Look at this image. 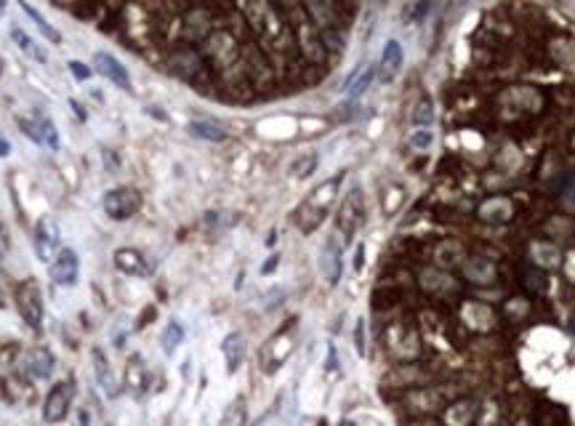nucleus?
Returning a JSON list of instances; mask_svg holds the SVG:
<instances>
[{"label":"nucleus","mask_w":575,"mask_h":426,"mask_svg":"<svg viewBox=\"0 0 575 426\" xmlns=\"http://www.w3.org/2000/svg\"><path fill=\"white\" fill-rule=\"evenodd\" d=\"M19 9L24 11V14H27V16H30L32 21H35V27H38V30H41V35H43V38H46V41H51V43H61V32H59V30H53V27H51V24H48V19H46V16H43L41 11H38V9H32L30 3H19Z\"/></svg>","instance_id":"nucleus-23"},{"label":"nucleus","mask_w":575,"mask_h":426,"mask_svg":"<svg viewBox=\"0 0 575 426\" xmlns=\"http://www.w3.org/2000/svg\"><path fill=\"white\" fill-rule=\"evenodd\" d=\"M274 264H277V256H274L272 261H266V264H264V272H269V269H274Z\"/></svg>","instance_id":"nucleus-43"},{"label":"nucleus","mask_w":575,"mask_h":426,"mask_svg":"<svg viewBox=\"0 0 575 426\" xmlns=\"http://www.w3.org/2000/svg\"><path fill=\"white\" fill-rule=\"evenodd\" d=\"M123 384H125V389H128L133 397L144 395V389H147V368H144L139 355L128 357V363L123 368Z\"/></svg>","instance_id":"nucleus-11"},{"label":"nucleus","mask_w":575,"mask_h":426,"mask_svg":"<svg viewBox=\"0 0 575 426\" xmlns=\"http://www.w3.org/2000/svg\"><path fill=\"white\" fill-rule=\"evenodd\" d=\"M429 3H410V6H405L403 9V16H405V21H410V24H415V21H421L429 14Z\"/></svg>","instance_id":"nucleus-34"},{"label":"nucleus","mask_w":575,"mask_h":426,"mask_svg":"<svg viewBox=\"0 0 575 426\" xmlns=\"http://www.w3.org/2000/svg\"><path fill=\"white\" fill-rule=\"evenodd\" d=\"M363 224H365V197L360 184H352V189L343 194L338 213H336V229L343 237V243H349Z\"/></svg>","instance_id":"nucleus-3"},{"label":"nucleus","mask_w":575,"mask_h":426,"mask_svg":"<svg viewBox=\"0 0 575 426\" xmlns=\"http://www.w3.org/2000/svg\"><path fill=\"white\" fill-rule=\"evenodd\" d=\"M533 259L541 266H556L559 261V251L551 243H535L533 245Z\"/></svg>","instance_id":"nucleus-29"},{"label":"nucleus","mask_w":575,"mask_h":426,"mask_svg":"<svg viewBox=\"0 0 575 426\" xmlns=\"http://www.w3.org/2000/svg\"><path fill=\"white\" fill-rule=\"evenodd\" d=\"M565 272H567V277H570V280L575 283V251H573V254H567V259H565Z\"/></svg>","instance_id":"nucleus-39"},{"label":"nucleus","mask_w":575,"mask_h":426,"mask_svg":"<svg viewBox=\"0 0 575 426\" xmlns=\"http://www.w3.org/2000/svg\"><path fill=\"white\" fill-rule=\"evenodd\" d=\"M41 133H43V144H48V147H59V136H56V131H53V123L46 120V118H41Z\"/></svg>","instance_id":"nucleus-36"},{"label":"nucleus","mask_w":575,"mask_h":426,"mask_svg":"<svg viewBox=\"0 0 575 426\" xmlns=\"http://www.w3.org/2000/svg\"><path fill=\"white\" fill-rule=\"evenodd\" d=\"M314 168H317V155H301V157H296V160L291 162V173L296 179L312 176Z\"/></svg>","instance_id":"nucleus-31"},{"label":"nucleus","mask_w":575,"mask_h":426,"mask_svg":"<svg viewBox=\"0 0 575 426\" xmlns=\"http://www.w3.org/2000/svg\"><path fill=\"white\" fill-rule=\"evenodd\" d=\"M78 426H88V410H81V413H78Z\"/></svg>","instance_id":"nucleus-41"},{"label":"nucleus","mask_w":575,"mask_h":426,"mask_svg":"<svg viewBox=\"0 0 575 426\" xmlns=\"http://www.w3.org/2000/svg\"><path fill=\"white\" fill-rule=\"evenodd\" d=\"M341 179L343 176L338 173V176H333V179L323 182L301 205H299V208H296V213H293V224L301 229V234H312L314 229L325 222V216H328V211H331V205H333V200H336V194H338V184H341Z\"/></svg>","instance_id":"nucleus-2"},{"label":"nucleus","mask_w":575,"mask_h":426,"mask_svg":"<svg viewBox=\"0 0 575 426\" xmlns=\"http://www.w3.org/2000/svg\"><path fill=\"white\" fill-rule=\"evenodd\" d=\"M421 285H424L429 293H437V296L447 293V291H455L453 280H450L447 274L437 272V269H426V272H421Z\"/></svg>","instance_id":"nucleus-22"},{"label":"nucleus","mask_w":575,"mask_h":426,"mask_svg":"<svg viewBox=\"0 0 575 426\" xmlns=\"http://www.w3.org/2000/svg\"><path fill=\"white\" fill-rule=\"evenodd\" d=\"M19 128L24 131V136H30L35 144H43V133H41V123L38 120H27V118H16Z\"/></svg>","instance_id":"nucleus-35"},{"label":"nucleus","mask_w":575,"mask_h":426,"mask_svg":"<svg viewBox=\"0 0 575 426\" xmlns=\"http://www.w3.org/2000/svg\"><path fill=\"white\" fill-rule=\"evenodd\" d=\"M35 251H38V259L51 264V259H56L59 254V227L51 216H43L38 227H35Z\"/></svg>","instance_id":"nucleus-7"},{"label":"nucleus","mask_w":575,"mask_h":426,"mask_svg":"<svg viewBox=\"0 0 575 426\" xmlns=\"http://www.w3.org/2000/svg\"><path fill=\"white\" fill-rule=\"evenodd\" d=\"M70 72L75 75V80H88V78H91V67L83 64V61H78V59L70 61Z\"/></svg>","instance_id":"nucleus-37"},{"label":"nucleus","mask_w":575,"mask_h":426,"mask_svg":"<svg viewBox=\"0 0 575 426\" xmlns=\"http://www.w3.org/2000/svg\"><path fill=\"white\" fill-rule=\"evenodd\" d=\"M291 352H293V344L288 341V338H272V341L266 344V349H264L261 370L272 375L274 370H277V368H280L285 360H288V355H291Z\"/></svg>","instance_id":"nucleus-14"},{"label":"nucleus","mask_w":575,"mask_h":426,"mask_svg":"<svg viewBox=\"0 0 575 426\" xmlns=\"http://www.w3.org/2000/svg\"><path fill=\"white\" fill-rule=\"evenodd\" d=\"M458 256H461V248H458V245H440V248H437V261L442 266L458 264Z\"/></svg>","instance_id":"nucleus-33"},{"label":"nucleus","mask_w":575,"mask_h":426,"mask_svg":"<svg viewBox=\"0 0 575 426\" xmlns=\"http://www.w3.org/2000/svg\"><path fill=\"white\" fill-rule=\"evenodd\" d=\"M403 70V46L397 41H386L381 51V64H378V78L383 83H392Z\"/></svg>","instance_id":"nucleus-10"},{"label":"nucleus","mask_w":575,"mask_h":426,"mask_svg":"<svg viewBox=\"0 0 575 426\" xmlns=\"http://www.w3.org/2000/svg\"><path fill=\"white\" fill-rule=\"evenodd\" d=\"M410 147L418 150V152H429V150L434 147L432 128H415V131L410 133Z\"/></svg>","instance_id":"nucleus-32"},{"label":"nucleus","mask_w":575,"mask_h":426,"mask_svg":"<svg viewBox=\"0 0 575 426\" xmlns=\"http://www.w3.org/2000/svg\"><path fill=\"white\" fill-rule=\"evenodd\" d=\"M78 395V386H75V378H64L59 384L53 386L46 397V405H43V418L46 424H61L64 418L70 416L72 400Z\"/></svg>","instance_id":"nucleus-6"},{"label":"nucleus","mask_w":575,"mask_h":426,"mask_svg":"<svg viewBox=\"0 0 575 426\" xmlns=\"http://www.w3.org/2000/svg\"><path fill=\"white\" fill-rule=\"evenodd\" d=\"M115 266H118L120 272L131 274V277H147V274H150L147 259H144L139 251H133V248H118V251H115Z\"/></svg>","instance_id":"nucleus-13"},{"label":"nucleus","mask_w":575,"mask_h":426,"mask_svg":"<svg viewBox=\"0 0 575 426\" xmlns=\"http://www.w3.org/2000/svg\"><path fill=\"white\" fill-rule=\"evenodd\" d=\"M338 426H357V424H354V421H341Z\"/></svg>","instance_id":"nucleus-44"},{"label":"nucleus","mask_w":575,"mask_h":426,"mask_svg":"<svg viewBox=\"0 0 575 426\" xmlns=\"http://www.w3.org/2000/svg\"><path fill=\"white\" fill-rule=\"evenodd\" d=\"M363 256H365V245H357V256H354V269L363 272Z\"/></svg>","instance_id":"nucleus-40"},{"label":"nucleus","mask_w":575,"mask_h":426,"mask_svg":"<svg viewBox=\"0 0 575 426\" xmlns=\"http://www.w3.org/2000/svg\"><path fill=\"white\" fill-rule=\"evenodd\" d=\"M182 341H184V328L176 320H171V323L165 325V331H162V338H160V344H162V352H165V357H173L176 355V349L182 346Z\"/></svg>","instance_id":"nucleus-24"},{"label":"nucleus","mask_w":575,"mask_h":426,"mask_svg":"<svg viewBox=\"0 0 575 426\" xmlns=\"http://www.w3.org/2000/svg\"><path fill=\"white\" fill-rule=\"evenodd\" d=\"M472 416H475V405L472 402H458V405L447 410L445 418H447V426H466L472 421Z\"/></svg>","instance_id":"nucleus-28"},{"label":"nucleus","mask_w":575,"mask_h":426,"mask_svg":"<svg viewBox=\"0 0 575 426\" xmlns=\"http://www.w3.org/2000/svg\"><path fill=\"white\" fill-rule=\"evenodd\" d=\"M464 317H466V323L475 325V328H480V331L490 328V320H493L490 309H487V306H482V304H466Z\"/></svg>","instance_id":"nucleus-27"},{"label":"nucleus","mask_w":575,"mask_h":426,"mask_svg":"<svg viewBox=\"0 0 575 426\" xmlns=\"http://www.w3.org/2000/svg\"><path fill=\"white\" fill-rule=\"evenodd\" d=\"M373 64H363V67H357V70L349 75V80H346V85H343V91L349 93V96H360V93H365V88L371 85V80H373Z\"/></svg>","instance_id":"nucleus-20"},{"label":"nucleus","mask_w":575,"mask_h":426,"mask_svg":"<svg viewBox=\"0 0 575 426\" xmlns=\"http://www.w3.org/2000/svg\"><path fill=\"white\" fill-rule=\"evenodd\" d=\"M320 269H323L328 285H336L341 277V248L336 243V237H328L325 248L320 251Z\"/></svg>","instance_id":"nucleus-12"},{"label":"nucleus","mask_w":575,"mask_h":426,"mask_svg":"<svg viewBox=\"0 0 575 426\" xmlns=\"http://www.w3.org/2000/svg\"><path fill=\"white\" fill-rule=\"evenodd\" d=\"M11 152V147H9V142L6 139H0V157H6V155Z\"/></svg>","instance_id":"nucleus-42"},{"label":"nucleus","mask_w":575,"mask_h":426,"mask_svg":"<svg viewBox=\"0 0 575 426\" xmlns=\"http://www.w3.org/2000/svg\"><path fill=\"white\" fill-rule=\"evenodd\" d=\"M93 64H96V70L107 78V80H112L118 88H125V91H131V75H128V70L123 67L120 61L115 59L112 53L107 51H99L93 53Z\"/></svg>","instance_id":"nucleus-9"},{"label":"nucleus","mask_w":575,"mask_h":426,"mask_svg":"<svg viewBox=\"0 0 575 426\" xmlns=\"http://www.w3.org/2000/svg\"><path fill=\"white\" fill-rule=\"evenodd\" d=\"M222 355H224V363H227V373L229 375L237 373V368H240L242 360H245V338H242V333H229L224 338Z\"/></svg>","instance_id":"nucleus-15"},{"label":"nucleus","mask_w":575,"mask_h":426,"mask_svg":"<svg viewBox=\"0 0 575 426\" xmlns=\"http://www.w3.org/2000/svg\"><path fill=\"white\" fill-rule=\"evenodd\" d=\"M27 370L32 378H48L53 373V355H51L46 346H32L30 355H27Z\"/></svg>","instance_id":"nucleus-17"},{"label":"nucleus","mask_w":575,"mask_h":426,"mask_svg":"<svg viewBox=\"0 0 575 426\" xmlns=\"http://www.w3.org/2000/svg\"><path fill=\"white\" fill-rule=\"evenodd\" d=\"M413 123L421 125V128H429L434 123V107L429 96H421V99H418V104H415V110H413Z\"/></svg>","instance_id":"nucleus-30"},{"label":"nucleus","mask_w":575,"mask_h":426,"mask_svg":"<svg viewBox=\"0 0 575 426\" xmlns=\"http://www.w3.org/2000/svg\"><path fill=\"white\" fill-rule=\"evenodd\" d=\"M93 370H96V381L99 386L107 392V397H118L120 395V386H118V378L112 375V368L107 363V355L101 352L99 346L93 349Z\"/></svg>","instance_id":"nucleus-16"},{"label":"nucleus","mask_w":575,"mask_h":426,"mask_svg":"<svg viewBox=\"0 0 575 426\" xmlns=\"http://www.w3.org/2000/svg\"><path fill=\"white\" fill-rule=\"evenodd\" d=\"M11 41L16 43V46H19V51H24V53H27V56H30V59L41 61V64H46V61H48L46 51H43L41 46H38V43L32 41L30 35H27V32L21 30V27H16V24L11 27Z\"/></svg>","instance_id":"nucleus-18"},{"label":"nucleus","mask_w":575,"mask_h":426,"mask_svg":"<svg viewBox=\"0 0 575 426\" xmlns=\"http://www.w3.org/2000/svg\"><path fill=\"white\" fill-rule=\"evenodd\" d=\"M78 256L72 248H61L56 259L51 261V280L56 285H75L78 283Z\"/></svg>","instance_id":"nucleus-8"},{"label":"nucleus","mask_w":575,"mask_h":426,"mask_svg":"<svg viewBox=\"0 0 575 426\" xmlns=\"http://www.w3.org/2000/svg\"><path fill=\"white\" fill-rule=\"evenodd\" d=\"M142 192L133 189V187H115L110 192L101 197V208L110 216L112 222H125L131 219L133 213H139L142 208Z\"/></svg>","instance_id":"nucleus-4"},{"label":"nucleus","mask_w":575,"mask_h":426,"mask_svg":"<svg viewBox=\"0 0 575 426\" xmlns=\"http://www.w3.org/2000/svg\"><path fill=\"white\" fill-rule=\"evenodd\" d=\"M480 216L482 219H493V222H506L509 216H512V203L509 200H504V197H495V200H490V203H485L482 208H480Z\"/></svg>","instance_id":"nucleus-25"},{"label":"nucleus","mask_w":575,"mask_h":426,"mask_svg":"<svg viewBox=\"0 0 575 426\" xmlns=\"http://www.w3.org/2000/svg\"><path fill=\"white\" fill-rule=\"evenodd\" d=\"M192 88L248 102L317 80L346 51V3H53Z\"/></svg>","instance_id":"nucleus-1"},{"label":"nucleus","mask_w":575,"mask_h":426,"mask_svg":"<svg viewBox=\"0 0 575 426\" xmlns=\"http://www.w3.org/2000/svg\"><path fill=\"white\" fill-rule=\"evenodd\" d=\"M354 346H357V355H365V323L360 320L354 328Z\"/></svg>","instance_id":"nucleus-38"},{"label":"nucleus","mask_w":575,"mask_h":426,"mask_svg":"<svg viewBox=\"0 0 575 426\" xmlns=\"http://www.w3.org/2000/svg\"><path fill=\"white\" fill-rule=\"evenodd\" d=\"M245 421H248V405H245V397L237 395L229 405L224 407L219 426H245Z\"/></svg>","instance_id":"nucleus-21"},{"label":"nucleus","mask_w":575,"mask_h":426,"mask_svg":"<svg viewBox=\"0 0 575 426\" xmlns=\"http://www.w3.org/2000/svg\"><path fill=\"white\" fill-rule=\"evenodd\" d=\"M464 272L469 280H475V283H490L495 277V266L485 259V256H475V259H469L464 261Z\"/></svg>","instance_id":"nucleus-19"},{"label":"nucleus","mask_w":575,"mask_h":426,"mask_svg":"<svg viewBox=\"0 0 575 426\" xmlns=\"http://www.w3.org/2000/svg\"><path fill=\"white\" fill-rule=\"evenodd\" d=\"M187 128H190L192 136H197V139H205V142H224V139H227V133H224L219 125H213V123L195 120V123H190Z\"/></svg>","instance_id":"nucleus-26"},{"label":"nucleus","mask_w":575,"mask_h":426,"mask_svg":"<svg viewBox=\"0 0 575 426\" xmlns=\"http://www.w3.org/2000/svg\"><path fill=\"white\" fill-rule=\"evenodd\" d=\"M16 309H19L21 320L30 328H41L43 325V293L41 285L35 277H27L16 285Z\"/></svg>","instance_id":"nucleus-5"}]
</instances>
